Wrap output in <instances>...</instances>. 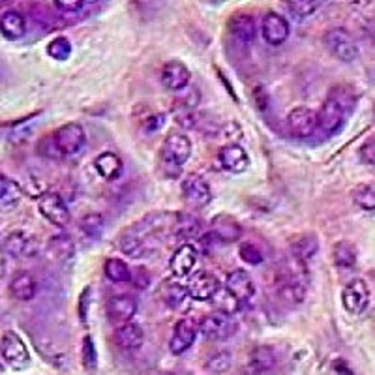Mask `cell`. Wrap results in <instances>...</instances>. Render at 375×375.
Instances as JSON below:
<instances>
[{
    "mask_svg": "<svg viewBox=\"0 0 375 375\" xmlns=\"http://www.w3.org/2000/svg\"><path fill=\"white\" fill-rule=\"evenodd\" d=\"M354 107V94L347 87H334L319 107V128L334 136L344 128L345 120Z\"/></svg>",
    "mask_w": 375,
    "mask_h": 375,
    "instance_id": "cell-1",
    "label": "cell"
},
{
    "mask_svg": "<svg viewBox=\"0 0 375 375\" xmlns=\"http://www.w3.org/2000/svg\"><path fill=\"white\" fill-rule=\"evenodd\" d=\"M304 265H306V263L293 257V259L289 261V263H286V266L278 272V297L286 304H289V306H298V304H303L304 298H306L308 274Z\"/></svg>",
    "mask_w": 375,
    "mask_h": 375,
    "instance_id": "cell-2",
    "label": "cell"
},
{
    "mask_svg": "<svg viewBox=\"0 0 375 375\" xmlns=\"http://www.w3.org/2000/svg\"><path fill=\"white\" fill-rule=\"evenodd\" d=\"M51 143L57 156H75L87 145V134L79 122H68L53 131Z\"/></svg>",
    "mask_w": 375,
    "mask_h": 375,
    "instance_id": "cell-3",
    "label": "cell"
},
{
    "mask_svg": "<svg viewBox=\"0 0 375 375\" xmlns=\"http://www.w3.org/2000/svg\"><path fill=\"white\" fill-rule=\"evenodd\" d=\"M323 43L328 53L342 62H353L359 58V45L351 36V32L345 31L344 26H334L325 32Z\"/></svg>",
    "mask_w": 375,
    "mask_h": 375,
    "instance_id": "cell-4",
    "label": "cell"
},
{
    "mask_svg": "<svg viewBox=\"0 0 375 375\" xmlns=\"http://www.w3.org/2000/svg\"><path fill=\"white\" fill-rule=\"evenodd\" d=\"M0 351H2V360L6 362V366L11 368L13 371L26 370V368L31 366V353H28V347H26V344L21 339V336L13 332V330H6V332L2 334Z\"/></svg>",
    "mask_w": 375,
    "mask_h": 375,
    "instance_id": "cell-5",
    "label": "cell"
},
{
    "mask_svg": "<svg viewBox=\"0 0 375 375\" xmlns=\"http://www.w3.org/2000/svg\"><path fill=\"white\" fill-rule=\"evenodd\" d=\"M160 156H162V162L167 167L180 169L190 160V156H192V141H190L188 136H184V134L171 131L165 137V141H163Z\"/></svg>",
    "mask_w": 375,
    "mask_h": 375,
    "instance_id": "cell-6",
    "label": "cell"
},
{
    "mask_svg": "<svg viewBox=\"0 0 375 375\" xmlns=\"http://www.w3.org/2000/svg\"><path fill=\"white\" fill-rule=\"evenodd\" d=\"M319 128V115L306 105L293 107L287 115V130L297 139H306L315 134Z\"/></svg>",
    "mask_w": 375,
    "mask_h": 375,
    "instance_id": "cell-7",
    "label": "cell"
},
{
    "mask_svg": "<svg viewBox=\"0 0 375 375\" xmlns=\"http://www.w3.org/2000/svg\"><path fill=\"white\" fill-rule=\"evenodd\" d=\"M199 328H201V334H203L205 338L224 342V339H229L237 332V321H234L233 315H229V313L212 312L201 319Z\"/></svg>",
    "mask_w": 375,
    "mask_h": 375,
    "instance_id": "cell-8",
    "label": "cell"
},
{
    "mask_svg": "<svg viewBox=\"0 0 375 375\" xmlns=\"http://www.w3.org/2000/svg\"><path fill=\"white\" fill-rule=\"evenodd\" d=\"M40 240L28 231L16 229L4 237V251L11 257H34L40 254Z\"/></svg>",
    "mask_w": 375,
    "mask_h": 375,
    "instance_id": "cell-9",
    "label": "cell"
},
{
    "mask_svg": "<svg viewBox=\"0 0 375 375\" xmlns=\"http://www.w3.org/2000/svg\"><path fill=\"white\" fill-rule=\"evenodd\" d=\"M38 210L55 227H66L72 219L68 205L58 193H43L42 197L38 199Z\"/></svg>",
    "mask_w": 375,
    "mask_h": 375,
    "instance_id": "cell-10",
    "label": "cell"
},
{
    "mask_svg": "<svg viewBox=\"0 0 375 375\" xmlns=\"http://www.w3.org/2000/svg\"><path fill=\"white\" fill-rule=\"evenodd\" d=\"M342 304L345 312L351 315H360L366 312V308L370 304V289L364 280H353L344 287L342 291Z\"/></svg>",
    "mask_w": 375,
    "mask_h": 375,
    "instance_id": "cell-11",
    "label": "cell"
},
{
    "mask_svg": "<svg viewBox=\"0 0 375 375\" xmlns=\"http://www.w3.org/2000/svg\"><path fill=\"white\" fill-rule=\"evenodd\" d=\"M183 197L193 209H203L212 201V190L203 177L192 173L183 180Z\"/></svg>",
    "mask_w": 375,
    "mask_h": 375,
    "instance_id": "cell-12",
    "label": "cell"
},
{
    "mask_svg": "<svg viewBox=\"0 0 375 375\" xmlns=\"http://www.w3.org/2000/svg\"><path fill=\"white\" fill-rule=\"evenodd\" d=\"M291 34V26L286 17L280 16L278 11H268L261 21V36L268 45H281L287 42V38Z\"/></svg>",
    "mask_w": 375,
    "mask_h": 375,
    "instance_id": "cell-13",
    "label": "cell"
},
{
    "mask_svg": "<svg viewBox=\"0 0 375 375\" xmlns=\"http://www.w3.org/2000/svg\"><path fill=\"white\" fill-rule=\"evenodd\" d=\"M137 298L131 297V295H113V297L107 300V317H109L111 323H115L116 327L126 323H131V319L136 317L137 313Z\"/></svg>",
    "mask_w": 375,
    "mask_h": 375,
    "instance_id": "cell-14",
    "label": "cell"
},
{
    "mask_svg": "<svg viewBox=\"0 0 375 375\" xmlns=\"http://www.w3.org/2000/svg\"><path fill=\"white\" fill-rule=\"evenodd\" d=\"M201 332L199 323H195L193 319L184 317L180 321H177L175 328H173V336L171 342H169V349L173 354H183L186 353L193 344H195V338L197 334Z\"/></svg>",
    "mask_w": 375,
    "mask_h": 375,
    "instance_id": "cell-15",
    "label": "cell"
},
{
    "mask_svg": "<svg viewBox=\"0 0 375 375\" xmlns=\"http://www.w3.org/2000/svg\"><path fill=\"white\" fill-rule=\"evenodd\" d=\"M199 261V251L193 244H180L169 259V271L177 280L188 278Z\"/></svg>",
    "mask_w": 375,
    "mask_h": 375,
    "instance_id": "cell-16",
    "label": "cell"
},
{
    "mask_svg": "<svg viewBox=\"0 0 375 375\" xmlns=\"http://www.w3.org/2000/svg\"><path fill=\"white\" fill-rule=\"evenodd\" d=\"M225 289L240 304L248 303V300L256 297V281L250 276V272L242 271V268H234L225 276Z\"/></svg>",
    "mask_w": 375,
    "mask_h": 375,
    "instance_id": "cell-17",
    "label": "cell"
},
{
    "mask_svg": "<svg viewBox=\"0 0 375 375\" xmlns=\"http://www.w3.org/2000/svg\"><path fill=\"white\" fill-rule=\"evenodd\" d=\"M219 289H222L219 280L209 271L195 272V276H192V280H190V283H188L190 297H192L193 300H199V303L212 300Z\"/></svg>",
    "mask_w": 375,
    "mask_h": 375,
    "instance_id": "cell-18",
    "label": "cell"
},
{
    "mask_svg": "<svg viewBox=\"0 0 375 375\" xmlns=\"http://www.w3.org/2000/svg\"><path fill=\"white\" fill-rule=\"evenodd\" d=\"M210 231H212V237L224 244H233V242H239L242 239V225L234 216L231 214H218L214 216L212 222H210Z\"/></svg>",
    "mask_w": 375,
    "mask_h": 375,
    "instance_id": "cell-19",
    "label": "cell"
},
{
    "mask_svg": "<svg viewBox=\"0 0 375 375\" xmlns=\"http://www.w3.org/2000/svg\"><path fill=\"white\" fill-rule=\"evenodd\" d=\"M192 81V72L183 60H169L162 68V85L167 90L183 92Z\"/></svg>",
    "mask_w": 375,
    "mask_h": 375,
    "instance_id": "cell-20",
    "label": "cell"
},
{
    "mask_svg": "<svg viewBox=\"0 0 375 375\" xmlns=\"http://www.w3.org/2000/svg\"><path fill=\"white\" fill-rule=\"evenodd\" d=\"M218 160L224 169H227L229 173H234V175L244 173L248 169V165H250L248 152L240 145H237V143H229V145L222 146L218 151Z\"/></svg>",
    "mask_w": 375,
    "mask_h": 375,
    "instance_id": "cell-21",
    "label": "cell"
},
{
    "mask_svg": "<svg viewBox=\"0 0 375 375\" xmlns=\"http://www.w3.org/2000/svg\"><path fill=\"white\" fill-rule=\"evenodd\" d=\"M229 34L239 43H251L257 36V21L250 13H234L229 19Z\"/></svg>",
    "mask_w": 375,
    "mask_h": 375,
    "instance_id": "cell-22",
    "label": "cell"
},
{
    "mask_svg": "<svg viewBox=\"0 0 375 375\" xmlns=\"http://www.w3.org/2000/svg\"><path fill=\"white\" fill-rule=\"evenodd\" d=\"M10 293L11 297L16 298V300H19V303H31L38 293L36 278L26 271L17 272L10 280Z\"/></svg>",
    "mask_w": 375,
    "mask_h": 375,
    "instance_id": "cell-23",
    "label": "cell"
},
{
    "mask_svg": "<svg viewBox=\"0 0 375 375\" xmlns=\"http://www.w3.org/2000/svg\"><path fill=\"white\" fill-rule=\"evenodd\" d=\"M276 351L272 349L271 345L254 347L250 353V359H248V371L251 375L266 374V371H271L276 366Z\"/></svg>",
    "mask_w": 375,
    "mask_h": 375,
    "instance_id": "cell-24",
    "label": "cell"
},
{
    "mask_svg": "<svg viewBox=\"0 0 375 375\" xmlns=\"http://www.w3.org/2000/svg\"><path fill=\"white\" fill-rule=\"evenodd\" d=\"M0 32L6 40H21L26 34V19L19 10H6L0 16Z\"/></svg>",
    "mask_w": 375,
    "mask_h": 375,
    "instance_id": "cell-25",
    "label": "cell"
},
{
    "mask_svg": "<svg viewBox=\"0 0 375 375\" xmlns=\"http://www.w3.org/2000/svg\"><path fill=\"white\" fill-rule=\"evenodd\" d=\"M115 342L120 349L137 351L145 342V332L137 323H126L116 327Z\"/></svg>",
    "mask_w": 375,
    "mask_h": 375,
    "instance_id": "cell-26",
    "label": "cell"
},
{
    "mask_svg": "<svg viewBox=\"0 0 375 375\" xmlns=\"http://www.w3.org/2000/svg\"><path fill=\"white\" fill-rule=\"evenodd\" d=\"M94 169L105 180H116L122 175L124 163H122L120 156H116L115 152H102V154L94 158Z\"/></svg>",
    "mask_w": 375,
    "mask_h": 375,
    "instance_id": "cell-27",
    "label": "cell"
},
{
    "mask_svg": "<svg viewBox=\"0 0 375 375\" xmlns=\"http://www.w3.org/2000/svg\"><path fill=\"white\" fill-rule=\"evenodd\" d=\"M319 251V240L315 234L306 233L300 234L298 239H295L291 242V256L295 259L303 261V263H308V261H312L313 257L317 256Z\"/></svg>",
    "mask_w": 375,
    "mask_h": 375,
    "instance_id": "cell-28",
    "label": "cell"
},
{
    "mask_svg": "<svg viewBox=\"0 0 375 375\" xmlns=\"http://www.w3.org/2000/svg\"><path fill=\"white\" fill-rule=\"evenodd\" d=\"M21 186L11 178L2 177V183H0V209L4 212H11V210H16L17 205L21 203Z\"/></svg>",
    "mask_w": 375,
    "mask_h": 375,
    "instance_id": "cell-29",
    "label": "cell"
},
{
    "mask_svg": "<svg viewBox=\"0 0 375 375\" xmlns=\"http://www.w3.org/2000/svg\"><path fill=\"white\" fill-rule=\"evenodd\" d=\"M201 229H203V224L201 219L195 218L193 214H177L175 218V231L173 234L175 237H180V239H195L201 234Z\"/></svg>",
    "mask_w": 375,
    "mask_h": 375,
    "instance_id": "cell-30",
    "label": "cell"
},
{
    "mask_svg": "<svg viewBox=\"0 0 375 375\" xmlns=\"http://www.w3.org/2000/svg\"><path fill=\"white\" fill-rule=\"evenodd\" d=\"M49 254H51L58 263H70L75 256V244L68 234H55L49 240Z\"/></svg>",
    "mask_w": 375,
    "mask_h": 375,
    "instance_id": "cell-31",
    "label": "cell"
},
{
    "mask_svg": "<svg viewBox=\"0 0 375 375\" xmlns=\"http://www.w3.org/2000/svg\"><path fill=\"white\" fill-rule=\"evenodd\" d=\"M104 274L107 280L115 281V283H128V281L134 280V272L128 266V263L122 259H116V257H111V259L105 261Z\"/></svg>",
    "mask_w": 375,
    "mask_h": 375,
    "instance_id": "cell-32",
    "label": "cell"
},
{
    "mask_svg": "<svg viewBox=\"0 0 375 375\" xmlns=\"http://www.w3.org/2000/svg\"><path fill=\"white\" fill-rule=\"evenodd\" d=\"M162 295L167 306L173 308V310H177V308L183 306L184 300L190 297V291H188V286H184L180 281L167 280L165 283H163Z\"/></svg>",
    "mask_w": 375,
    "mask_h": 375,
    "instance_id": "cell-33",
    "label": "cell"
},
{
    "mask_svg": "<svg viewBox=\"0 0 375 375\" xmlns=\"http://www.w3.org/2000/svg\"><path fill=\"white\" fill-rule=\"evenodd\" d=\"M332 259L334 265L344 271H349L357 265V248L351 244L349 240H339L338 244L334 246L332 250Z\"/></svg>",
    "mask_w": 375,
    "mask_h": 375,
    "instance_id": "cell-34",
    "label": "cell"
},
{
    "mask_svg": "<svg viewBox=\"0 0 375 375\" xmlns=\"http://www.w3.org/2000/svg\"><path fill=\"white\" fill-rule=\"evenodd\" d=\"M231 366H233V354L229 351H216L205 362V370L212 375H222L229 371Z\"/></svg>",
    "mask_w": 375,
    "mask_h": 375,
    "instance_id": "cell-35",
    "label": "cell"
},
{
    "mask_svg": "<svg viewBox=\"0 0 375 375\" xmlns=\"http://www.w3.org/2000/svg\"><path fill=\"white\" fill-rule=\"evenodd\" d=\"M353 201L360 210H375V184H360L353 190Z\"/></svg>",
    "mask_w": 375,
    "mask_h": 375,
    "instance_id": "cell-36",
    "label": "cell"
},
{
    "mask_svg": "<svg viewBox=\"0 0 375 375\" xmlns=\"http://www.w3.org/2000/svg\"><path fill=\"white\" fill-rule=\"evenodd\" d=\"M286 8L297 21H304V19L313 16V13L321 8V2H313V0H293V2H287Z\"/></svg>",
    "mask_w": 375,
    "mask_h": 375,
    "instance_id": "cell-37",
    "label": "cell"
},
{
    "mask_svg": "<svg viewBox=\"0 0 375 375\" xmlns=\"http://www.w3.org/2000/svg\"><path fill=\"white\" fill-rule=\"evenodd\" d=\"M210 303L214 304L216 312L229 313V315H233V313L239 312V308H240L239 300H237V298H234L233 295L227 291V289H219V291L216 293V297H214Z\"/></svg>",
    "mask_w": 375,
    "mask_h": 375,
    "instance_id": "cell-38",
    "label": "cell"
},
{
    "mask_svg": "<svg viewBox=\"0 0 375 375\" xmlns=\"http://www.w3.org/2000/svg\"><path fill=\"white\" fill-rule=\"evenodd\" d=\"M53 8L62 13L64 17H75L81 16L85 10H89L90 4L85 2V0H55L53 2Z\"/></svg>",
    "mask_w": 375,
    "mask_h": 375,
    "instance_id": "cell-39",
    "label": "cell"
},
{
    "mask_svg": "<svg viewBox=\"0 0 375 375\" xmlns=\"http://www.w3.org/2000/svg\"><path fill=\"white\" fill-rule=\"evenodd\" d=\"M47 55L51 58H55V60H60V62H62V60H68L70 55H72V43H70L68 38L57 36L47 45Z\"/></svg>",
    "mask_w": 375,
    "mask_h": 375,
    "instance_id": "cell-40",
    "label": "cell"
},
{
    "mask_svg": "<svg viewBox=\"0 0 375 375\" xmlns=\"http://www.w3.org/2000/svg\"><path fill=\"white\" fill-rule=\"evenodd\" d=\"M79 227H81V231H83L89 239H98L99 234H102V231H104V218H102L99 214L90 212L81 218Z\"/></svg>",
    "mask_w": 375,
    "mask_h": 375,
    "instance_id": "cell-41",
    "label": "cell"
},
{
    "mask_svg": "<svg viewBox=\"0 0 375 375\" xmlns=\"http://www.w3.org/2000/svg\"><path fill=\"white\" fill-rule=\"evenodd\" d=\"M239 256L240 259L244 261V263H248V265H261L263 263V259H265V256H263V251L257 248L254 242H242L239 248Z\"/></svg>",
    "mask_w": 375,
    "mask_h": 375,
    "instance_id": "cell-42",
    "label": "cell"
},
{
    "mask_svg": "<svg viewBox=\"0 0 375 375\" xmlns=\"http://www.w3.org/2000/svg\"><path fill=\"white\" fill-rule=\"evenodd\" d=\"M83 364L87 370H94L98 364V354H96V347L90 336L83 339Z\"/></svg>",
    "mask_w": 375,
    "mask_h": 375,
    "instance_id": "cell-43",
    "label": "cell"
},
{
    "mask_svg": "<svg viewBox=\"0 0 375 375\" xmlns=\"http://www.w3.org/2000/svg\"><path fill=\"white\" fill-rule=\"evenodd\" d=\"M360 162L366 163V165H375V137L366 139L362 145H360L359 151Z\"/></svg>",
    "mask_w": 375,
    "mask_h": 375,
    "instance_id": "cell-44",
    "label": "cell"
},
{
    "mask_svg": "<svg viewBox=\"0 0 375 375\" xmlns=\"http://www.w3.org/2000/svg\"><path fill=\"white\" fill-rule=\"evenodd\" d=\"M165 124V115H162V113H156V115L148 116V119L145 120V124H143V130L148 134V131H158L162 126Z\"/></svg>",
    "mask_w": 375,
    "mask_h": 375,
    "instance_id": "cell-45",
    "label": "cell"
},
{
    "mask_svg": "<svg viewBox=\"0 0 375 375\" xmlns=\"http://www.w3.org/2000/svg\"><path fill=\"white\" fill-rule=\"evenodd\" d=\"M90 293H92L90 291V287H87V289L83 291V295H81V303H79V313H81V321H83V323H85V319H87V303H89L87 297H89Z\"/></svg>",
    "mask_w": 375,
    "mask_h": 375,
    "instance_id": "cell-46",
    "label": "cell"
},
{
    "mask_svg": "<svg viewBox=\"0 0 375 375\" xmlns=\"http://www.w3.org/2000/svg\"><path fill=\"white\" fill-rule=\"evenodd\" d=\"M160 375H175V374H169V371H167V374H160Z\"/></svg>",
    "mask_w": 375,
    "mask_h": 375,
    "instance_id": "cell-47",
    "label": "cell"
}]
</instances>
